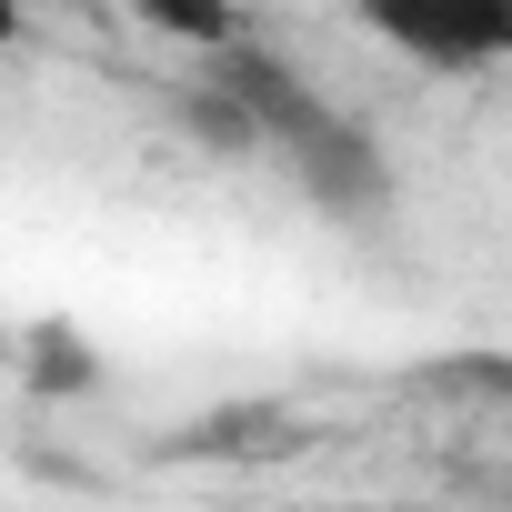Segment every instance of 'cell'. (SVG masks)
<instances>
[{
	"label": "cell",
	"instance_id": "obj_1",
	"mask_svg": "<svg viewBox=\"0 0 512 512\" xmlns=\"http://www.w3.org/2000/svg\"><path fill=\"white\" fill-rule=\"evenodd\" d=\"M231 81H241V101H251V131L282 141V151H292V171H302L322 201H372V191H382L372 141H362L342 111H322L302 81H282V71H262V61H241V51H231Z\"/></svg>",
	"mask_w": 512,
	"mask_h": 512
},
{
	"label": "cell",
	"instance_id": "obj_2",
	"mask_svg": "<svg viewBox=\"0 0 512 512\" xmlns=\"http://www.w3.org/2000/svg\"><path fill=\"white\" fill-rule=\"evenodd\" d=\"M352 21L422 71H492L512 61V0H352Z\"/></svg>",
	"mask_w": 512,
	"mask_h": 512
},
{
	"label": "cell",
	"instance_id": "obj_3",
	"mask_svg": "<svg viewBox=\"0 0 512 512\" xmlns=\"http://www.w3.org/2000/svg\"><path fill=\"white\" fill-rule=\"evenodd\" d=\"M131 11L181 51H231L241 41V0H131Z\"/></svg>",
	"mask_w": 512,
	"mask_h": 512
},
{
	"label": "cell",
	"instance_id": "obj_4",
	"mask_svg": "<svg viewBox=\"0 0 512 512\" xmlns=\"http://www.w3.org/2000/svg\"><path fill=\"white\" fill-rule=\"evenodd\" d=\"M21 21H31V0H0V51L21 41Z\"/></svg>",
	"mask_w": 512,
	"mask_h": 512
},
{
	"label": "cell",
	"instance_id": "obj_5",
	"mask_svg": "<svg viewBox=\"0 0 512 512\" xmlns=\"http://www.w3.org/2000/svg\"><path fill=\"white\" fill-rule=\"evenodd\" d=\"M61 11H71V0H61Z\"/></svg>",
	"mask_w": 512,
	"mask_h": 512
}]
</instances>
